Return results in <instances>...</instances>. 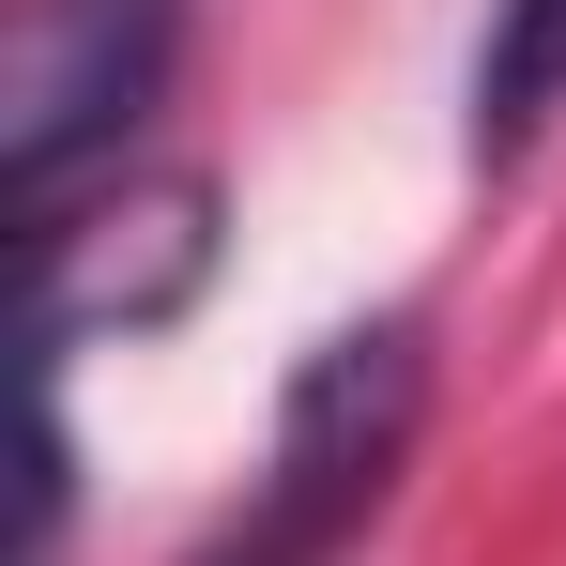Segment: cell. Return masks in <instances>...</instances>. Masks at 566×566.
I'll list each match as a JSON object with an SVG mask.
<instances>
[{
	"label": "cell",
	"mask_w": 566,
	"mask_h": 566,
	"mask_svg": "<svg viewBox=\"0 0 566 566\" xmlns=\"http://www.w3.org/2000/svg\"><path fill=\"white\" fill-rule=\"evenodd\" d=\"M413 413H429V337L413 322H353L322 337L306 382L276 398V460L245 490V521L214 536V566H322L337 536H368V505L413 460Z\"/></svg>",
	"instance_id": "1"
},
{
	"label": "cell",
	"mask_w": 566,
	"mask_h": 566,
	"mask_svg": "<svg viewBox=\"0 0 566 566\" xmlns=\"http://www.w3.org/2000/svg\"><path fill=\"white\" fill-rule=\"evenodd\" d=\"M169 62H185V0H15V46H0V185H15V230L138 154Z\"/></svg>",
	"instance_id": "2"
},
{
	"label": "cell",
	"mask_w": 566,
	"mask_h": 566,
	"mask_svg": "<svg viewBox=\"0 0 566 566\" xmlns=\"http://www.w3.org/2000/svg\"><path fill=\"white\" fill-rule=\"evenodd\" d=\"M214 261V185H138V169H107L77 185L62 214H31V337L46 353H77L107 322H169Z\"/></svg>",
	"instance_id": "3"
},
{
	"label": "cell",
	"mask_w": 566,
	"mask_h": 566,
	"mask_svg": "<svg viewBox=\"0 0 566 566\" xmlns=\"http://www.w3.org/2000/svg\"><path fill=\"white\" fill-rule=\"evenodd\" d=\"M552 107H566V0H490V46H474V154L505 169Z\"/></svg>",
	"instance_id": "4"
}]
</instances>
